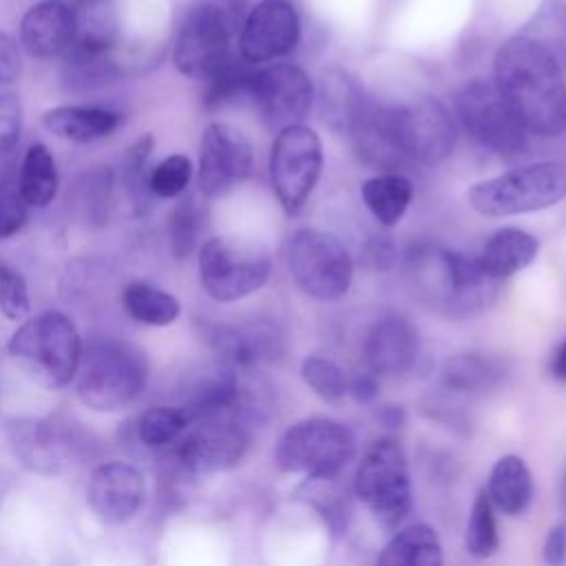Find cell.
<instances>
[{
	"label": "cell",
	"instance_id": "cell-3",
	"mask_svg": "<svg viewBox=\"0 0 566 566\" xmlns=\"http://www.w3.org/2000/svg\"><path fill=\"white\" fill-rule=\"evenodd\" d=\"M148 363L144 354L119 338H93L80 358L75 391L84 407L115 413L130 407L146 389Z\"/></svg>",
	"mask_w": 566,
	"mask_h": 566
},
{
	"label": "cell",
	"instance_id": "cell-26",
	"mask_svg": "<svg viewBox=\"0 0 566 566\" xmlns=\"http://www.w3.org/2000/svg\"><path fill=\"white\" fill-rule=\"evenodd\" d=\"M119 122V113L102 106H55L42 115V124L49 133L77 144L108 137Z\"/></svg>",
	"mask_w": 566,
	"mask_h": 566
},
{
	"label": "cell",
	"instance_id": "cell-8",
	"mask_svg": "<svg viewBox=\"0 0 566 566\" xmlns=\"http://www.w3.org/2000/svg\"><path fill=\"white\" fill-rule=\"evenodd\" d=\"M356 453L352 429L332 418H305L283 431L274 449V464L283 473L314 480L334 478Z\"/></svg>",
	"mask_w": 566,
	"mask_h": 566
},
{
	"label": "cell",
	"instance_id": "cell-33",
	"mask_svg": "<svg viewBox=\"0 0 566 566\" xmlns=\"http://www.w3.org/2000/svg\"><path fill=\"white\" fill-rule=\"evenodd\" d=\"M122 305L130 318L153 327L175 323L181 312V305L172 294L144 281H133L124 287Z\"/></svg>",
	"mask_w": 566,
	"mask_h": 566
},
{
	"label": "cell",
	"instance_id": "cell-21",
	"mask_svg": "<svg viewBox=\"0 0 566 566\" xmlns=\"http://www.w3.org/2000/svg\"><path fill=\"white\" fill-rule=\"evenodd\" d=\"M418 347L413 325L398 314H387L367 332L363 354L374 376H396L411 369L418 358Z\"/></svg>",
	"mask_w": 566,
	"mask_h": 566
},
{
	"label": "cell",
	"instance_id": "cell-49",
	"mask_svg": "<svg viewBox=\"0 0 566 566\" xmlns=\"http://www.w3.org/2000/svg\"><path fill=\"white\" fill-rule=\"evenodd\" d=\"M347 391L354 396L356 402H371L376 396H378V382H376V376L374 374H363V376H356L352 385H347Z\"/></svg>",
	"mask_w": 566,
	"mask_h": 566
},
{
	"label": "cell",
	"instance_id": "cell-46",
	"mask_svg": "<svg viewBox=\"0 0 566 566\" xmlns=\"http://www.w3.org/2000/svg\"><path fill=\"white\" fill-rule=\"evenodd\" d=\"M22 126L20 99L13 93H0V159L18 146Z\"/></svg>",
	"mask_w": 566,
	"mask_h": 566
},
{
	"label": "cell",
	"instance_id": "cell-51",
	"mask_svg": "<svg viewBox=\"0 0 566 566\" xmlns=\"http://www.w3.org/2000/svg\"><path fill=\"white\" fill-rule=\"evenodd\" d=\"M9 489H11V475L0 469V509H2V502H4V495L9 493Z\"/></svg>",
	"mask_w": 566,
	"mask_h": 566
},
{
	"label": "cell",
	"instance_id": "cell-20",
	"mask_svg": "<svg viewBox=\"0 0 566 566\" xmlns=\"http://www.w3.org/2000/svg\"><path fill=\"white\" fill-rule=\"evenodd\" d=\"M241 374L221 363H214L184 378L177 389L175 407L184 413L188 427H192L214 418H237Z\"/></svg>",
	"mask_w": 566,
	"mask_h": 566
},
{
	"label": "cell",
	"instance_id": "cell-15",
	"mask_svg": "<svg viewBox=\"0 0 566 566\" xmlns=\"http://www.w3.org/2000/svg\"><path fill=\"white\" fill-rule=\"evenodd\" d=\"M248 99L270 128L283 130L301 124L314 99L307 73L290 62L254 66L248 84Z\"/></svg>",
	"mask_w": 566,
	"mask_h": 566
},
{
	"label": "cell",
	"instance_id": "cell-28",
	"mask_svg": "<svg viewBox=\"0 0 566 566\" xmlns=\"http://www.w3.org/2000/svg\"><path fill=\"white\" fill-rule=\"evenodd\" d=\"M367 104L369 99L365 97L363 88L345 71L329 69L323 73L321 115L329 128L349 135Z\"/></svg>",
	"mask_w": 566,
	"mask_h": 566
},
{
	"label": "cell",
	"instance_id": "cell-39",
	"mask_svg": "<svg viewBox=\"0 0 566 566\" xmlns=\"http://www.w3.org/2000/svg\"><path fill=\"white\" fill-rule=\"evenodd\" d=\"M464 548L473 557H491L500 548L495 509L484 491H480L473 500L464 531Z\"/></svg>",
	"mask_w": 566,
	"mask_h": 566
},
{
	"label": "cell",
	"instance_id": "cell-43",
	"mask_svg": "<svg viewBox=\"0 0 566 566\" xmlns=\"http://www.w3.org/2000/svg\"><path fill=\"white\" fill-rule=\"evenodd\" d=\"M192 179V164L186 155H170L159 161L148 175V190L155 197L172 199L179 197Z\"/></svg>",
	"mask_w": 566,
	"mask_h": 566
},
{
	"label": "cell",
	"instance_id": "cell-40",
	"mask_svg": "<svg viewBox=\"0 0 566 566\" xmlns=\"http://www.w3.org/2000/svg\"><path fill=\"white\" fill-rule=\"evenodd\" d=\"M250 64H245L241 57H232L228 64H223L210 80H206V93L203 102L208 108H219L237 99H248V84L252 75Z\"/></svg>",
	"mask_w": 566,
	"mask_h": 566
},
{
	"label": "cell",
	"instance_id": "cell-29",
	"mask_svg": "<svg viewBox=\"0 0 566 566\" xmlns=\"http://www.w3.org/2000/svg\"><path fill=\"white\" fill-rule=\"evenodd\" d=\"M376 566H442L440 537L429 524H409L385 544Z\"/></svg>",
	"mask_w": 566,
	"mask_h": 566
},
{
	"label": "cell",
	"instance_id": "cell-13",
	"mask_svg": "<svg viewBox=\"0 0 566 566\" xmlns=\"http://www.w3.org/2000/svg\"><path fill=\"white\" fill-rule=\"evenodd\" d=\"M323 170L321 137L303 124L279 130L270 153V181L287 214H296Z\"/></svg>",
	"mask_w": 566,
	"mask_h": 566
},
{
	"label": "cell",
	"instance_id": "cell-22",
	"mask_svg": "<svg viewBox=\"0 0 566 566\" xmlns=\"http://www.w3.org/2000/svg\"><path fill=\"white\" fill-rule=\"evenodd\" d=\"M210 345L217 354V363L248 374L256 365L272 360L281 349V338L272 325L252 323V325H217L210 329Z\"/></svg>",
	"mask_w": 566,
	"mask_h": 566
},
{
	"label": "cell",
	"instance_id": "cell-12",
	"mask_svg": "<svg viewBox=\"0 0 566 566\" xmlns=\"http://www.w3.org/2000/svg\"><path fill=\"white\" fill-rule=\"evenodd\" d=\"M455 113L464 130L486 150L515 157L528 144V130L502 97L493 80H471L455 95Z\"/></svg>",
	"mask_w": 566,
	"mask_h": 566
},
{
	"label": "cell",
	"instance_id": "cell-31",
	"mask_svg": "<svg viewBox=\"0 0 566 566\" xmlns=\"http://www.w3.org/2000/svg\"><path fill=\"white\" fill-rule=\"evenodd\" d=\"M360 197L376 221L382 226H396L411 203L413 186L400 172H380L363 181Z\"/></svg>",
	"mask_w": 566,
	"mask_h": 566
},
{
	"label": "cell",
	"instance_id": "cell-5",
	"mask_svg": "<svg viewBox=\"0 0 566 566\" xmlns=\"http://www.w3.org/2000/svg\"><path fill=\"white\" fill-rule=\"evenodd\" d=\"M243 24L241 0H201L184 18L175 42V66L192 80H210L232 60L230 42Z\"/></svg>",
	"mask_w": 566,
	"mask_h": 566
},
{
	"label": "cell",
	"instance_id": "cell-9",
	"mask_svg": "<svg viewBox=\"0 0 566 566\" xmlns=\"http://www.w3.org/2000/svg\"><path fill=\"white\" fill-rule=\"evenodd\" d=\"M270 270V252L254 241L214 237L199 250L201 287L219 303L250 296L265 285Z\"/></svg>",
	"mask_w": 566,
	"mask_h": 566
},
{
	"label": "cell",
	"instance_id": "cell-32",
	"mask_svg": "<svg viewBox=\"0 0 566 566\" xmlns=\"http://www.w3.org/2000/svg\"><path fill=\"white\" fill-rule=\"evenodd\" d=\"M18 184L27 206L46 208L55 199L57 170H55V159L44 144L29 146L22 159Z\"/></svg>",
	"mask_w": 566,
	"mask_h": 566
},
{
	"label": "cell",
	"instance_id": "cell-25",
	"mask_svg": "<svg viewBox=\"0 0 566 566\" xmlns=\"http://www.w3.org/2000/svg\"><path fill=\"white\" fill-rule=\"evenodd\" d=\"M539 241L522 228H502L489 237L482 252L475 256L480 268L493 281H504L533 263Z\"/></svg>",
	"mask_w": 566,
	"mask_h": 566
},
{
	"label": "cell",
	"instance_id": "cell-2",
	"mask_svg": "<svg viewBox=\"0 0 566 566\" xmlns=\"http://www.w3.org/2000/svg\"><path fill=\"white\" fill-rule=\"evenodd\" d=\"M407 276L424 305L451 318L486 310L500 290V281L486 276L475 256L438 243H418L409 250Z\"/></svg>",
	"mask_w": 566,
	"mask_h": 566
},
{
	"label": "cell",
	"instance_id": "cell-37",
	"mask_svg": "<svg viewBox=\"0 0 566 566\" xmlns=\"http://www.w3.org/2000/svg\"><path fill=\"white\" fill-rule=\"evenodd\" d=\"M206 228V208L195 197H184L168 219V243L177 259H186L195 252L201 232Z\"/></svg>",
	"mask_w": 566,
	"mask_h": 566
},
{
	"label": "cell",
	"instance_id": "cell-19",
	"mask_svg": "<svg viewBox=\"0 0 566 566\" xmlns=\"http://www.w3.org/2000/svg\"><path fill=\"white\" fill-rule=\"evenodd\" d=\"M84 493L97 522L119 526L142 511L146 502V478L130 462L106 460L93 467Z\"/></svg>",
	"mask_w": 566,
	"mask_h": 566
},
{
	"label": "cell",
	"instance_id": "cell-45",
	"mask_svg": "<svg viewBox=\"0 0 566 566\" xmlns=\"http://www.w3.org/2000/svg\"><path fill=\"white\" fill-rule=\"evenodd\" d=\"M0 312L9 321H24L31 312L29 290L20 272L0 263Z\"/></svg>",
	"mask_w": 566,
	"mask_h": 566
},
{
	"label": "cell",
	"instance_id": "cell-18",
	"mask_svg": "<svg viewBox=\"0 0 566 566\" xmlns=\"http://www.w3.org/2000/svg\"><path fill=\"white\" fill-rule=\"evenodd\" d=\"M252 144L234 126L214 122L206 126L199 146V190L219 197L239 186L252 172Z\"/></svg>",
	"mask_w": 566,
	"mask_h": 566
},
{
	"label": "cell",
	"instance_id": "cell-11",
	"mask_svg": "<svg viewBox=\"0 0 566 566\" xmlns=\"http://www.w3.org/2000/svg\"><path fill=\"white\" fill-rule=\"evenodd\" d=\"M287 268L294 283L316 301L345 296L354 279V263L345 245L314 228H301L290 237Z\"/></svg>",
	"mask_w": 566,
	"mask_h": 566
},
{
	"label": "cell",
	"instance_id": "cell-27",
	"mask_svg": "<svg viewBox=\"0 0 566 566\" xmlns=\"http://www.w3.org/2000/svg\"><path fill=\"white\" fill-rule=\"evenodd\" d=\"M484 493L495 511L511 517L524 513L533 497L531 469L520 455H502L489 473V484Z\"/></svg>",
	"mask_w": 566,
	"mask_h": 566
},
{
	"label": "cell",
	"instance_id": "cell-50",
	"mask_svg": "<svg viewBox=\"0 0 566 566\" xmlns=\"http://www.w3.org/2000/svg\"><path fill=\"white\" fill-rule=\"evenodd\" d=\"M551 374L557 378V380H562V382H566V340L553 352V356H551Z\"/></svg>",
	"mask_w": 566,
	"mask_h": 566
},
{
	"label": "cell",
	"instance_id": "cell-35",
	"mask_svg": "<svg viewBox=\"0 0 566 566\" xmlns=\"http://www.w3.org/2000/svg\"><path fill=\"white\" fill-rule=\"evenodd\" d=\"M75 11V40L73 44L111 51L117 33V15L111 0H88Z\"/></svg>",
	"mask_w": 566,
	"mask_h": 566
},
{
	"label": "cell",
	"instance_id": "cell-44",
	"mask_svg": "<svg viewBox=\"0 0 566 566\" xmlns=\"http://www.w3.org/2000/svg\"><path fill=\"white\" fill-rule=\"evenodd\" d=\"M27 201L20 192L18 175L7 166L0 172V239H9L22 230L27 221Z\"/></svg>",
	"mask_w": 566,
	"mask_h": 566
},
{
	"label": "cell",
	"instance_id": "cell-24",
	"mask_svg": "<svg viewBox=\"0 0 566 566\" xmlns=\"http://www.w3.org/2000/svg\"><path fill=\"white\" fill-rule=\"evenodd\" d=\"M186 431L188 420L175 405H155L144 409L139 416H135L122 427V444H126V449L137 455H166L184 438Z\"/></svg>",
	"mask_w": 566,
	"mask_h": 566
},
{
	"label": "cell",
	"instance_id": "cell-1",
	"mask_svg": "<svg viewBox=\"0 0 566 566\" xmlns=\"http://www.w3.org/2000/svg\"><path fill=\"white\" fill-rule=\"evenodd\" d=\"M495 86L528 133L555 137L566 128V82L559 62L526 35L495 53Z\"/></svg>",
	"mask_w": 566,
	"mask_h": 566
},
{
	"label": "cell",
	"instance_id": "cell-14",
	"mask_svg": "<svg viewBox=\"0 0 566 566\" xmlns=\"http://www.w3.org/2000/svg\"><path fill=\"white\" fill-rule=\"evenodd\" d=\"M248 444V424L228 416L188 427L184 438L164 458L184 475H210L239 464Z\"/></svg>",
	"mask_w": 566,
	"mask_h": 566
},
{
	"label": "cell",
	"instance_id": "cell-30",
	"mask_svg": "<svg viewBox=\"0 0 566 566\" xmlns=\"http://www.w3.org/2000/svg\"><path fill=\"white\" fill-rule=\"evenodd\" d=\"M62 84L71 93H88L113 82L119 71L111 51L71 44L62 62Z\"/></svg>",
	"mask_w": 566,
	"mask_h": 566
},
{
	"label": "cell",
	"instance_id": "cell-4",
	"mask_svg": "<svg viewBox=\"0 0 566 566\" xmlns=\"http://www.w3.org/2000/svg\"><path fill=\"white\" fill-rule=\"evenodd\" d=\"M82 349L75 323L53 310L27 318L9 338V356L35 385L49 391L75 380Z\"/></svg>",
	"mask_w": 566,
	"mask_h": 566
},
{
	"label": "cell",
	"instance_id": "cell-41",
	"mask_svg": "<svg viewBox=\"0 0 566 566\" xmlns=\"http://www.w3.org/2000/svg\"><path fill=\"white\" fill-rule=\"evenodd\" d=\"M150 153H153V137L144 135L122 157V181L130 199L137 203V208H142L146 203V195H150L148 190L150 172L146 170Z\"/></svg>",
	"mask_w": 566,
	"mask_h": 566
},
{
	"label": "cell",
	"instance_id": "cell-48",
	"mask_svg": "<svg viewBox=\"0 0 566 566\" xmlns=\"http://www.w3.org/2000/svg\"><path fill=\"white\" fill-rule=\"evenodd\" d=\"M544 562L548 566H564L566 564V528L553 526L544 542Z\"/></svg>",
	"mask_w": 566,
	"mask_h": 566
},
{
	"label": "cell",
	"instance_id": "cell-7",
	"mask_svg": "<svg viewBox=\"0 0 566 566\" xmlns=\"http://www.w3.org/2000/svg\"><path fill=\"white\" fill-rule=\"evenodd\" d=\"M7 444L22 469L53 478L73 471L86 458V436L57 416H15L4 424Z\"/></svg>",
	"mask_w": 566,
	"mask_h": 566
},
{
	"label": "cell",
	"instance_id": "cell-42",
	"mask_svg": "<svg viewBox=\"0 0 566 566\" xmlns=\"http://www.w3.org/2000/svg\"><path fill=\"white\" fill-rule=\"evenodd\" d=\"M305 385L327 402H336L347 394V380L340 367L323 356H307L301 365Z\"/></svg>",
	"mask_w": 566,
	"mask_h": 566
},
{
	"label": "cell",
	"instance_id": "cell-16",
	"mask_svg": "<svg viewBox=\"0 0 566 566\" xmlns=\"http://www.w3.org/2000/svg\"><path fill=\"white\" fill-rule=\"evenodd\" d=\"M391 119L398 148L407 164L436 166L451 155L455 126L440 102L424 97L413 104L391 106Z\"/></svg>",
	"mask_w": 566,
	"mask_h": 566
},
{
	"label": "cell",
	"instance_id": "cell-53",
	"mask_svg": "<svg viewBox=\"0 0 566 566\" xmlns=\"http://www.w3.org/2000/svg\"><path fill=\"white\" fill-rule=\"evenodd\" d=\"M564 495H566V484H564Z\"/></svg>",
	"mask_w": 566,
	"mask_h": 566
},
{
	"label": "cell",
	"instance_id": "cell-23",
	"mask_svg": "<svg viewBox=\"0 0 566 566\" xmlns=\"http://www.w3.org/2000/svg\"><path fill=\"white\" fill-rule=\"evenodd\" d=\"M75 11L57 0L33 4L20 22V40L33 57L64 55L75 40Z\"/></svg>",
	"mask_w": 566,
	"mask_h": 566
},
{
	"label": "cell",
	"instance_id": "cell-17",
	"mask_svg": "<svg viewBox=\"0 0 566 566\" xmlns=\"http://www.w3.org/2000/svg\"><path fill=\"white\" fill-rule=\"evenodd\" d=\"M301 40V20L290 0H261L243 18L239 31V57L250 66H263L287 55Z\"/></svg>",
	"mask_w": 566,
	"mask_h": 566
},
{
	"label": "cell",
	"instance_id": "cell-10",
	"mask_svg": "<svg viewBox=\"0 0 566 566\" xmlns=\"http://www.w3.org/2000/svg\"><path fill=\"white\" fill-rule=\"evenodd\" d=\"M354 489L382 526L400 524L413 504L402 447L391 438L369 444L356 469Z\"/></svg>",
	"mask_w": 566,
	"mask_h": 566
},
{
	"label": "cell",
	"instance_id": "cell-47",
	"mask_svg": "<svg viewBox=\"0 0 566 566\" xmlns=\"http://www.w3.org/2000/svg\"><path fill=\"white\" fill-rule=\"evenodd\" d=\"M22 71V60L15 40L0 31V84H11Z\"/></svg>",
	"mask_w": 566,
	"mask_h": 566
},
{
	"label": "cell",
	"instance_id": "cell-36",
	"mask_svg": "<svg viewBox=\"0 0 566 566\" xmlns=\"http://www.w3.org/2000/svg\"><path fill=\"white\" fill-rule=\"evenodd\" d=\"M520 35H526L546 49L559 62V66L566 64V2L546 0L520 31Z\"/></svg>",
	"mask_w": 566,
	"mask_h": 566
},
{
	"label": "cell",
	"instance_id": "cell-52",
	"mask_svg": "<svg viewBox=\"0 0 566 566\" xmlns=\"http://www.w3.org/2000/svg\"><path fill=\"white\" fill-rule=\"evenodd\" d=\"M57 2H64V4H69L71 9H77V7H82V4L88 2V0H57Z\"/></svg>",
	"mask_w": 566,
	"mask_h": 566
},
{
	"label": "cell",
	"instance_id": "cell-34",
	"mask_svg": "<svg viewBox=\"0 0 566 566\" xmlns=\"http://www.w3.org/2000/svg\"><path fill=\"white\" fill-rule=\"evenodd\" d=\"M442 376L444 382L455 391H486L502 380L504 367L491 356L467 352L449 358Z\"/></svg>",
	"mask_w": 566,
	"mask_h": 566
},
{
	"label": "cell",
	"instance_id": "cell-6",
	"mask_svg": "<svg viewBox=\"0 0 566 566\" xmlns=\"http://www.w3.org/2000/svg\"><path fill=\"white\" fill-rule=\"evenodd\" d=\"M469 203L484 217H511L551 208L566 199V161H537L478 181Z\"/></svg>",
	"mask_w": 566,
	"mask_h": 566
},
{
	"label": "cell",
	"instance_id": "cell-38",
	"mask_svg": "<svg viewBox=\"0 0 566 566\" xmlns=\"http://www.w3.org/2000/svg\"><path fill=\"white\" fill-rule=\"evenodd\" d=\"M111 195V172L108 170H91L84 172L71 195V206L77 219L86 226H99L106 219Z\"/></svg>",
	"mask_w": 566,
	"mask_h": 566
}]
</instances>
